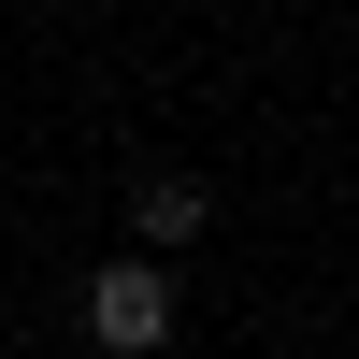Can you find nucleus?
<instances>
[{
    "mask_svg": "<svg viewBox=\"0 0 359 359\" xmlns=\"http://www.w3.org/2000/svg\"><path fill=\"white\" fill-rule=\"evenodd\" d=\"M172 316H187V302H172V273H158V259H101V273H86V345L158 359V345H172Z\"/></svg>",
    "mask_w": 359,
    "mask_h": 359,
    "instance_id": "1",
    "label": "nucleus"
},
{
    "mask_svg": "<svg viewBox=\"0 0 359 359\" xmlns=\"http://www.w3.org/2000/svg\"><path fill=\"white\" fill-rule=\"evenodd\" d=\"M201 216H216V187H187V172H144V187H130V259L201 245Z\"/></svg>",
    "mask_w": 359,
    "mask_h": 359,
    "instance_id": "2",
    "label": "nucleus"
}]
</instances>
